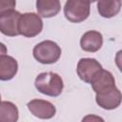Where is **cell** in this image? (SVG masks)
I'll list each match as a JSON object with an SVG mask.
<instances>
[{"mask_svg":"<svg viewBox=\"0 0 122 122\" xmlns=\"http://www.w3.org/2000/svg\"><path fill=\"white\" fill-rule=\"evenodd\" d=\"M18 71V63L12 56L0 55V80L8 81L12 79Z\"/></svg>","mask_w":122,"mask_h":122,"instance_id":"11","label":"cell"},{"mask_svg":"<svg viewBox=\"0 0 122 122\" xmlns=\"http://www.w3.org/2000/svg\"><path fill=\"white\" fill-rule=\"evenodd\" d=\"M21 13L10 10L0 14V32L7 36H16L18 32V22Z\"/></svg>","mask_w":122,"mask_h":122,"instance_id":"6","label":"cell"},{"mask_svg":"<svg viewBox=\"0 0 122 122\" xmlns=\"http://www.w3.org/2000/svg\"><path fill=\"white\" fill-rule=\"evenodd\" d=\"M0 101H1V94H0Z\"/></svg>","mask_w":122,"mask_h":122,"instance_id":"18","label":"cell"},{"mask_svg":"<svg viewBox=\"0 0 122 122\" xmlns=\"http://www.w3.org/2000/svg\"><path fill=\"white\" fill-rule=\"evenodd\" d=\"M7 51H8V50H7V47L5 46V44H3V43L0 42V55L6 54Z\"/></svg>","mask_w":122,"mask_h":122,"instance_id":"16","label":"cell"},{"mask_svg":"<svg viewBox=\"0 0 122 122\" xmlns=\"http://www.w3.org/2000/svg\"><path fill=\"white\" fill-rule=\"evenodd\" d=\"M36 10L40 17H53L61 10L60 0H36Z\"/></svg>","mask_w":122,"mask_h":122,"instance_id":"12","label":"cell"},{"mask_svg":"<svg viewBox=\"0 0 122 122\" xmlns=\"http://www.w3.org/2000/svg\"><path fill=\"white\" fill-rule=\"evenodd\" d=\"M19 112L15 104L10 101H0V122H15Z\"/></svg>","mask_w":122,"mask_h":122,"instance_id":"14","label":"cell"},{"mask_svg":"<svg viewBox=\"0 0 122 122\" xmlns=\"http://www.w3.org/2000/svg\"><path fill=\"white\" fill-rule=\"evenodd\" d=\"M121 9V0H98L97 10L104 18L115 16Z\"/></svg>","mask_w":122,"mask_h":122,"instance_id":"13","label":"cell"},{"mask_svg":"<svg viewBox=\"0 0 122 122\" xmlns=\"http://www.w3.org/2000/svg\"><path fill=\"white\" fill-rule=\"evenodd\" d=\"M61 48L51 40H45L33 48V57L41 64H53L61 56Z\"/></svg>","mask_w":122,"mask_h":122,"instance_id":"2","label":"cell"},{"mask_svg":"<svg viewBox=\"0 0 122 122\" xmlns=\"http://www.w3.org/2000/svg\"><path fill=\"white\" fill-rule=\"evenodd\" d=\"M34 86L36 90L45 94L51 97H55L61 94L64 83L61 76L52 71H46L39 73L34 81Z\"/></svg>","mask_w":122,"mask_h":122,"instance_id":"1","label":"cell"},{"mask_svg":"<svg viewBox=\"0 0 122 122\" xmlns=\"http://www.w3.org/2000/svg\"><path fill=\"white\" fill-rule=\"evenodd\" d=\"M121 92L116 88V86L106 90L104 92H98L95 95V101L99 107L105 110H114L121 104Z\"/></svg>","mask_w":122,"mask_h":122,"instance_id":"5","label":"cell"},{"mask_svg":"<svg viewBox=\"0 0 122 122\" xmlns=\"http://www.w3.org/2000/svg\"><path fill=\"white\" fill-rule=\"evenodd\" d=\"M101 69H103L102 65L96 59L86 57V58H81L78 61L76 71L79 78L82 81L86 83H90L92 76Z\"/></svg>","mask_w":122,"mask_h":122,"instance_id":"8","label":"cell"},{"mask_svg":"<svg viewBox=\"0 0 122 122\" xmlns=\"http://www.w3.org/2000/svg\"><path fill=\"white\" fill-rule=\"evenodd\" d=\"M89 0H67L64 6V15L71 23L85 21L91 10Z\"/></svg>","mask_w":122,"mask_h":122,"instance_id":"3","label":"cell"},{"mask_svg":"<svg viewBox=\"0 0 122 122\" xmlns=\"http://www.w3.org/2000/svg\"><path fill=\"white\" fill-rule=\"evenodd\" d=\"M16 6L15 0H0V14L10 10H14Z\"/></svg>","mask_w":122,"mask_h":122,"instance_id":"15","label":"cell"},{"mask_svg":"<svg viewBox=\"0 0 122 122\" xmlns=\"http://www.w3.org/2000/svg\"><path fill=\"white\" fill-rule=\"evenodd\" d=\"M90 84L92 85V90L96 93H98L114 87L115 79L111 71L101 69L92 76Z\"/></svg>","mask_w":122,"mask_h":122,"instance_id":"9","label":"cell"},{"mask_svg":"<svg viewBox=\"0 0 122 122\" xmlns=\"http://www.w3.org/2000/svg\"><path fill=\"white\" fill-rule=\"evenodd\" d=\"M103 45V36L97 30L86 31L80 39V47L88 52H95L101 49Z\"/></svg>","mask_w":122,"mask_h":122,"instance_id":"10","label":"cell"},{"mask_svg":"<svg viewBox=\"0 0 122 122\" xmlns=\"http://www.w3.org/2000/svg\"><path fill=\"white\" fill-rule=\"evenodd\" d=\"M89 1H90V2H92V3H93V2H96L97 0H89Z\"/></svg>","mask_w":122,"mask_h":122,"instance_id":"17","label":"cell"},{"mask_svg":"<svg viewBox=\"0 0 122 122\" xmlns=\"http://www.w3.org/2000/svg\"><path fill=\"white\" fill-rule=\"evenodd\" d=\"M43 29L41 17L34 12H26L21 14L18 22V32L25 37H34L38 35Z\"/></svg>","mask_w":122,"mask_h":122,"instance_id":"4","label":"cell"},{"mask_svg":"<svg viewBox=\"0 0 122 122\" xmlns=\"http://www.w3.org/2000/svg\"><path fill=\"white\" fill-rule=\"evenodd\" d=\"M27 107L32 115L41 119H50L55 115V106L50 101L43 99H32L28 102Z\"/></svg>","mask_w":122,"mask_h":122,"instance_id":"7","label":"cell"}]
</instances>
